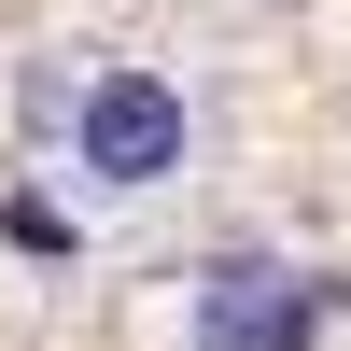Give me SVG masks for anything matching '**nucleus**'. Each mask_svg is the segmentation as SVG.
<instances>
[{
    "mask_svg": "<svg viewBox=\"0 0 351 351\" xmlns=\"http://www.w3.org/2000/svg\"><path fill=\"white\" fill-rule=\"evenodd\" d=\"M71 155L99 169L112 197L169 183V169H183V84H155V71H99V84H84V112H71Z\"/></svg>",
    "mask_w": 351,
    "mask_h": 351,
    "instance_id": "obj_1",
    "label": "nucleus"
},
{
    "mask_svg": "<svg viewBox=\"0 0 351 351\" xmlns=\"http://www.w3.org/2000/svg\"><path fill=\"white\" fill-rule=\"evenodd\" d=\"M324 337V281L295 267H211L197 281V351H309Z\"/></svg>",
    "mask_w": 351,
    "mask_h": 351,
    "instance_id": "obj_2",
    "label": "nucleus"
}]
</instances>
